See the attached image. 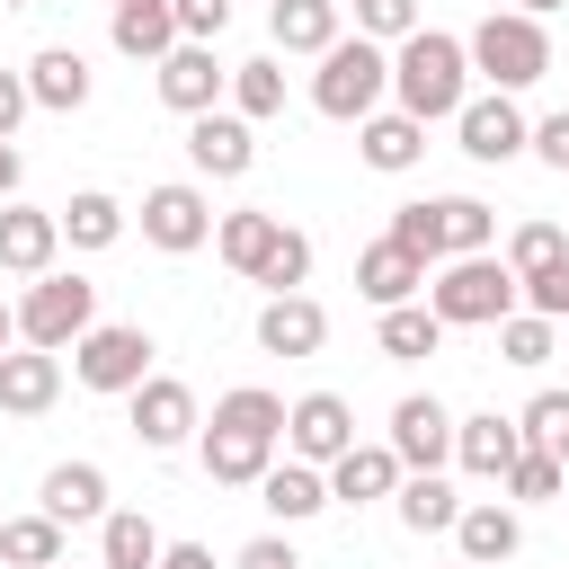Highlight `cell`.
I'll return each mask as SVG.
<instances>
[{
	"label": "cell",
	"mask_w": 569,
	"mask_h": 569,
	"mask_svg": "<svg viewBox=\"0 0 569 569\" xmlns=\"http://www.w3.org/2000/svg\"><path fill=\"white\" fill-rule=\"evenodd\" d=\"M98 329V284L89 276H36L27 293H18V347H44V356H62V347H80Z\"/></svg>",
	"instance_id": "cell-6"
},
{
	"label": "cell",
	"mask_w": 569,
	"mask_h": 569,
	"mask_svg": "<svg viewBox=\"0 0 569 569\" xmlns=\"http://www.w3.org/2000/svg\"><path fill=\"white\" fill-rule=\"evenodd\" d=\"M160 569H222V560H213L204 542H169V551H160Z\"/></svg>",
	"instance_id": "cell-48"
},
{
	"label": "cell",
	"mask_w": 569,
	"mask_h": 569,
	"mask_svg": "<svg viewBox=\"0 0 569 569\" xmlns=\"http://www.w3.org/2000/svg\"><path fill=\"white\" fill-rule=\"evenodd\" d=\"M284 453L311 462V471H329L338 453H356V409H347L338 391H302V400L284 409Z\"/></svg>",
	"instance_id": "cell-11"
},
{
	"label": "cell",
	"mask_w": 569,
	"mask_h": 569,
	"mask_svg": "<svg viewBox=\"0 0 569 569\" xmlns=\"http://www.w3.org/2000/svg\"><path fill=\"white\" fill-rule=\"evenodd\" d=\"M124 427H133V445H142V453H178L187 436H204V418H196V391H187L178 373H151V382L124 400Z\"/></svg>",
	"instance_id": "cell-9"
},
{
	"label": "cell",
	"mask_w": 569,
	"mask_h": 569,
	"mask_svg": "<svg viewBox=\"0 0 569 569\" xmlns=\"http://www.w3.org/2000/svg\"><path fill=\"white\" fill-rule=\"evenodd\" d=\"M160 525L142 516V507H116L107 525H98V569H160Z\"/></svg>",
	"instance_id": "cell-30"
},
{
	"label": "cell",
	"mask_w": 569,
	"mask_h": 569,
	"mask_svg": "<svg viewBox=\"0 0 569 569\" xmlns=\"http://www.w3.org/2000/svg\"><path fill=\"white\" fill-rule=\"evenodd\" d=\"M151 80H160V107H169V116H187V124H196V116H213V107L231 98V62H213V44H178Z\"/></svg>",
	"instance_id": "cell-13"
},
{
	"label": "cell",
	"mask_w": 569,
	"mask_h": 569,
	"mask_svg": "<svg viewBox=\"0 0 569 569\" xmlns=\"http://www.w3.org/2000/svg\"><path fill=\"white\" fill-rule=\"evenodd\" d=\"M53 258H62V213H44V204H0V276H53Z\"/></svg>",
	"instance_id": "cell-15"
},
{
	"label": "cell",
	"mask_w": 569,
	"mask_h": 569,
	"mask_svg": "<svg viewBox=\"0 0 569 569\" xmlns=\"http://www.w3.org/2000/svg\"><path fill=\"white\" fill-rule=\"evenodd\" d=\"M62 533L71 525H53L44 507L36 516H9L0 525V569H62Z\"/></svg>",
	"instance_id": "cell-34"
},
{
	"label": "cell",
	"mask_w": 569,
	"mask_h": 569,
	"mask_svg": "<svg viewBox=\"0 0 569 569\" xmlns=\"http://www.w3.org/2000/svg\"><path fill=\"white\" fill-rule=\"evenodd\" d=\"M107 44H116L124 62H151V71H160L187 36H178V9H169V0H124V9H107Z\"/></svg>",
	"instance_id": "cell-17"
},
{
	"label": "cell",
	"mask_w": 569,
	"mask_h": 569,
	"mask_svg": "<svg viewBox=\"0 0 569 569\" xmlns=\"http://www.w3.org/2000/svg\"><path fill=\"white\" fill-rule=\"evenodd\" d=\"M18 347V302H0V356Z\"/></svg>",
	"instance_id": "cell-49"
},
{
	"label": "cell",
	"mask_w": 569,
	"mask_h": 569,
	"mask_svg": "<svg viewBox=\"0 0 569 569\" xmlns=\"http://www.w3.org/2000/svg\"><path fill=\"white\" fill-rule=\"evenodd\" d=\"M258 507H267L276 525H311V516L329 507V471H311V462H293V453H284V462L258 480Z\"/></svg>",
	"instance_id": "cell-26"
},
{
	"label": "cell",
	"mask_w": 569,
	"mask_h": 569,
	"mask_svg": "<svg viewBox=\"0 0 569 569\" xmlns=\"http://www.w3.org/2000/svg\"><path fill=\"white\" fill-rule=\"evenodd\" d=\"M62 569H80V560H62ZM89 569H98V560H89Z\"/></svg>",
	"instance_id": "cell-52"
},
{
	"label": "cell",
	"mask_w": 569,
	"mask_h": 569,
	"mask_svg": "<svg viewBox=\"0 0 569 569\" xmlns=\"http://www.w3.org/2000/svg\"><path fill=\"white\" fill-rule=\"evenodd\" d=\"M391 240L436 267V258H445V240H436V196H427V204H391Z\"/></svg>",
	"instance_id": "cell-42"
},
{
	"label": "cell",
	"mask_w": 569,
	"mask_h": 569,
	"mask_svg": "<svg viewBox=\"0 0 569 569\" xmlns=\"http://www.w3.org/2000/svg\"><path fill=\"white\" fill-rule=\"evenodd\" d=\"M400 453L391 445H356V453H338L329 462V507H373V498H400Z\"/></svg>",
	"instance_id": "cell-21"
},
{
	"label": "cell",
	"mask_w": 569,
	"mask_h": 569,
	"mask_svg": "<svg viewBox=\"0 0 569 569\" xmlns=\"http://www.w3.org/2000/svg\"><path fill=\"white\" fill-rule=\"evenodd\" d=\"M471 98V44L445 36V27H418L409 44H391V107L418 116V124H445L462 116Z\"/></svg>",
	"instance_id": "cell-2"
},
{
	"label": "cell",
	"mask_w": 569,
	"mask_h": 569,
	"mask_svg": "<svg viewBox=\"0 0 569 569\" xmlns=\"http://www.w3.org/2000/svg\"><path fill=\"white\" fill-rule=\"evenodd\" d=\"M36 507L53 516V525H107L116 507H107V471L98 462H53L44 471V489H36Z\"/></svg>",
	"instance_id": "cell-22"
},
{
	"label": "cell",
	"mask_w": 569,
	"mask_h": 569,
	"mask_svg": "<svg viewBox=\"0 0 569 569\" xmlns=\"http://www.w3.org/2000/svg\"><path fill=\"white\" fill-rule=\"evenodd\" d=\"M516 9H525V18H551V9H569V0H516Z\"/></svg>",
	"instance_id": "cell-50"
},
{
	"label": "cell",
	"mask_w": 569,
	"mask_h": 569,
	"mask_svg": "<svg viewBox=\"0 0 569 569\" xmlns=\"http://www.w3.org/2000/svg\"><path fill=\"white\" fill-rule=\"evenodd\" d=\"M391 507H400V525H409V533H453L471 498H453V480H445V471H409Z\"/></svg>",
	"instance_id": "cell-29"
},
{
	"label": "cell",
	"mask_w": 569,
	"mask_h": 569,
	"mask_svg": "<svg viewBox=\"0 0 569 569\" xmlns=\"http://www.w3.org/2000/svg\"><path fill=\"white\" fill-rule=\"evenodd\" d=\"M169 9H178V36H187V44H213V36L231 27V0H169Z\"/></svg>",
	"instance_id": "cell-43"
},
{
	"label": "cell",
	"mask_w": 569,
	"mask_h": 569,
	"mask_svg": "<svg viewBox=\"0 0 569 569\" xmlns=\"http://www.w3.org/2000/svg\"><path fill=\"white\" fill-rule=\"evenodd\" d=\"M249 284H267V293H302V284H311V240L284 222V231H276V249H267V267H258Z\"/></svg>",
	"instance_id": "cell-40"
},
{
	"label": "cell",
	"mask_w": 569,
	"mask_h": 569,
	"mask_svg": "<svg viewBox=\"0 0 569 569\" xmlns=\"http://www.w3.org/2000/svg\"><path fill=\"white\" fill-rule=\"evenodd\" d=\"M453 133H462V151H471L480 169H507V160H525V151H533V124H525V107H516L507 89H489V98H462Z\"/></svg>",
	"instance_id": "cell-10"
},
{
	"label": "cell",
	"mask_w": 569,
	"mask_h": 569,
	"mask_svg": "<svg viewBox=\"0 0 569 569\" xmlns=\"http://www.w3.org/2000/svg\"><path fill=\"white\" fill-rule=\"evenodd\" d=\"M436 240H445V258H489L498 213H489L480 196H436Z\"/></svg>",
	"instance_id": "cell-32"
},
{
	"label": "cell",
	"mask_w": 569,
	"mask_h": 569,
	"mask_svg": "<svg viewBox=\"0 0 569 569\" xmlns=\"http://www.w3.org/2000/svg\"><path fill=\"white\" fill-rule=\"evenodd\" d=\"M382 445L400 453V471H445L453 462V409L436 391H409V400H391V436Z\"/></svg>",
	"instance_id": "cell-12"
},
{
	"label": "cell",
	"mask_w": 569,
	"mask_h": 569,
	"mask_svg": "<svg viewBox=\"0 0 569 569\" xmlns=\"http://www.w3.org/2000/svg\"><path fill=\"white\" fill-rule=\"evenodd\" d=\"M151 329H133V320H98L80 347H71V382L80 391H107V400H133L142 382H151Z\"/></svg>",
	"instance_id": "cell-7"
},
{
	"label": "cell",
	"mask_w": 569,
	"mask_h": 569,
	"mask_svg": "<svg viewBox=\"0 0 569 569\" xmlns=\"http://www.w3.org/2000/svg\"><path fill=\"white\" fill-rule=\"evenodd\" d=\"M462 44H471V71H480L489 89H507V98L551 71V36H542V18H525V9H489Z\"/></svg>",
	"instance_id": "cell-5"
},
{
	"label": "cell",
	"mask_w": 569,
	"mask_h": 569,
	"mask_svg": "<svg viewBox=\"0 0 569 569\" xmlns=\"http://www.w3.org/2000/svg\"><path fill=\"white\" fill-rule=\"evenodd\" d=\"M276 453H284V400L258 391V382L222 391L213 418H204V436H196L204 480H213V489H258V480L276 471Z\"/></svg>",
	"instance_id": "cell-1"
},
{
	"label": "cell",
	"mask_w": 569,
	"mask_h": 569,
	"mask_svg": "<svg viewBox=\"0 0 569 569\" xmlns=\"http://www.w3.org/2000/svg\"><path fill=\"white\" fill-rule=\"evenodd\" d=\"M507 267H516V284H525V276H542V267H569V231H560V222H516Z\"/></svg>",
	"instance_id": "cell-37"
},
{
	"label": "cell",
	"mask_w": 569,
	"mask_h": 569,
	"mask_svg": "<svg viewBox=\"0 0 569 569\" xmlns=\"http://www.w3.org/2000/svg\"><path fill=\"white\" fill-rule=\"evenodd\" d=\"M498 489H507V507H551V498L569 489V462H551V453H533V445H525V462H516Z\"/></svg>",
	"instance_id": "cell-38"
},
{
	"label": "cell",
	"mask_w": 569,
	"mask_h": 569,
	"mask_svg": "<svg viewBox=\"0 0 569 569\" xmlns=\"http://www.w3.org/2000/svg\"><path fill=\"white\" fill-rule=\"evenodd\" d=\"M53 400H62V356L9 347V356H0V409H9V418H44Z\"/></svg>",
	"instance_id": "cell-24"
},
{
	"label": "cell",
	"mask_w": 569,
	"mask_h": 569,
	"mask_svg": "<svg viewBox=\"0 0 569 569\" xmlns=\"http://www.w3.org/2000/svg\"><path fill=\"white\" fill-rule=\"evenodd\" d=\"M258 347L284 356V365H293V356H320V347H329V311H320L311 293H267V302H258Z\"/></svg>",
	"instance_id": "cell-18"
},
{
	"label": "cell",
	"mask_w": 569,
	"mask_h": 569,
	"mask_svg": "<svg viewBox=\"0 0 569 569\" xmlns=\"http://www.w3.org/2000/svg\"><path fill=\"white\" fill-rule=\"evenodd\" d=\"M516 427H525V445H533V453H551V462H569V391H533Z\"/></svg>",
	"instance_id": "cell-39"
},
{
	"label": "cell",
	"mask_w": 569,
	"mask_h": 569,
	"mask_svg": "<svg viewBox=\"0 0 569 569\" xmlns=\"http://www.w3.org/2000/svg\"><path fill=\"white\" fill-rule=\"evenodd\" d=\"M267 36H276V53H329L338 44V0H267Z\"/></svg>",
	"instance_id": "cell-27"
},
{
	"label": "cell",
	"mask_w": 569,
	"mask_h": 569,
	"mask_svg": "<svg viewBox=\"0 0 569 569\" xmlns=\"http://www.w3.org/2000/svg\"><path fill=\"white\" fill-rule=\"evenodd\" d=\"M142 240L169 249V258L204 249V240H213V204H204V187H196V178H160V187H142Z\"/></svg>",
	"instance_id": "cell-8"
},
{
	"label": "cell",
	"mask_w": 569,
	"mask_h": 569,
	"mask_svg": "<svg viewBox=\"0 0 569 569\" xmlns=\"http://www.w3.org/2000/svg\"><path fill=\"white\" fill-rule=\"evenodd\" d=\"M453 542H462V560H471V569H498V560H516V551H525V516H516L507 498H471V507H462V525H453Z\"/></svg>",
	"instance_id": "cell-23"
},
{
	"label": "cell",
	"mask_w": 569,
	"mask_h": 569,
	"mask_svg": "<svg viewBox=\"0 0 569 569\" xmlns=\"http://www.w3.org/2000/svg\"><path fill=\"white\" fill-rule=\"evenodd\" d=\"M427 311L445 329H498L507 311H525V284H516V267L498 249L489 258H445V276L427 284Z\"/></svg>",
	"instance_id": "cell-4"
},
{
	"label": "cell",
	"mask_w": 569,
	"mask_h": 569,
	"mask_svg": "<svg viewBox=\"0 0 569 569\" xmlns=\"http://www.w3.org/2000/svg\"><path fill=\"white\" fill-rule=\"evenodd\" d=\"M453 569H471V560H453Z\"/></svg>",
	"instance_id": "cell-54"
},
{
	"label": "cell",
	"mask_w": 569,
	"mask_h": 569,
	"mask_svg": "<svg viewBox=\"0 0 569 569\" xmlns=\"http://www.w3.org/2000/svg\"><path fill=\"white\" fill-rule=\"evenodd\" d=\"M560 356V320H542V311H507L498 320V365H551Z\"/></svg>",
	"instance_id": "cell-36"
},
{
	"label": "cell",
	"mask_w": 569,
	"mask_h": 569,
	"mask_svg": "<svg viewBox=\"0 0 569 569\" xmlns=\"http://www.w3.org/2000/svg\"><path fill=\"white\" fill-rule=\"evenodd\" d=\"M27 89H36L44 116H80V107H89V53H80V44H44V53L27 62Z\"/></svg>",
	"instance_id": "cell-25"
},
{
	"label": "cell",
	"mask_w": 569,
	"mask_h": 569,
	"mask_svg": "<svg viewBox=\"0 0 569 569\" xmlns=\"http://www.w3.org/2000/svg\"><path fill=\"white\" fill-rule=\"evenodd\" d=\"M382 98H391V44L338 36V44L320 53V71H311V107H320L329 124H365V116H382Z\"/></svg>",
	"instance_id": "cell-3"
},
{
	"label": "cell",
	"mask_w": 569,
	"mask_h": 569,
	"mask_svg": "<svg viewBox=\"0 0 569 569\" xmlns=\"http://www.w3.org/2000/svg\"><path fill=\"white\" fill-rule=\"evenodd\" d=\"M27 107H36V89H27V71H0V142H18V124H27Z\"/></svg>",
	"instance_id": "cell-46"
},
{
	"label": "cell",
	"mask_w": 569,
	"mask_h": 569,
	"mask_svg": "<svg viewBox=\"0 0 569 569\" xmlns=\"http://www.w3.org/2000/svg\"><path fill=\"white\" fill-rule=\"evenodd\" d=\"M427 18H418V0H356V36H373V44H409Z\"/></svg>",
	"instance_id": "cell-41"
},
{
	"label": "cell",
	"mask_w": 569,
	"mask_h": 569,
	"mask_svg": "<svg viewBox=\"0 0 569 569\" xmlns=\"http://www.w3.org/2000/svg\"><path fill=\"white\" fill-rule=\"evenodd\" d=\"M18 187H27V160H18V142H0V204H18Z\"/></svg>",
	"instance_id": "cell-47"
},
{
	"label": "cell",
	"mask_w": 569,
	"mask_h": 569,
	"mask_svg": "<svg viewBox=\"0 0 569 569\" xmlns=\"http://www.w3.org/2000/svg\"><path fill=\"white\" fill-rule=\"evenodd\" d=\"M187 160H196L204 178H249V169H258V124L231 116V107L196 116V124H187Z\"/></svg>",
	"instance_id": "cell-16"
},
{
	"label": "cell",
	"mask_w": 569,
	"mask_h": 569,
	"mask_svg": "<svg viewBox=\"0 0 569 569\" xmlns=\"http://www.w3.org/2000/svg\"><path fill=\"white\" fill-rule=\"evenodd\" d=\"M0 9H36V0H0Z\"/></svg>",
	"instance_id": "cell-51"
},
{
	"label": "cell",
	"mask_w": 569,
	"mask_h": 569,
	"mask_svg": "<svg viewBox=\"0 0 569 569\" xmlns=\"http://www.w3.org/2000/svg\"><path fill=\"white\" fill-rule=\"evenodd\" d=\"M356 293H365L373 311H400V302H427V258H418V249H400V240L382 231L373 249H356Z\"/></svg>",
	"instance_id": "cell-14"
},
{
	"label": "cell",
	"mask_w": 569,
	"mask_h": 569,
	"mask_svg": "<svg viewBox=\"0 0 569 569\" xmlns=\"http://www.w3.org/2000/svg\"><path fill=\"white\" fill-rule=\"evenodd\" d=\"M453 462H462L471 480H507V471L525 462V427H516V418H498V409L453 418Z\"/></svg>",
	"instance_id": "cell-19"
},
{
	"label": "cell",
	"mask_w": 569,
	"mask_h": 569,
	"mask_svg": "<svg viewBox=\"0 0 569 569\" xmlns=\"http://www.w3.org/2000/svg\"><path fill=\"white\" fill-rule=\"evenodd\" d=\"M231 116H249V124L284 116V62H276V53H258V62H231Z\"/></svg>",
	"instance_id": "cell-35"
},
{
	"label": "cell",
	"mask_w": 569,
	"mask_h": 569,
	"mask_svg": "<svg viewBox=\"0 0 569 569\" xmlns=\"http://www.w3.org/2000/svg\"><path fill=\"white\" fill-rule=\"evenodd\" d=\"M276 231H284V213L240 204V213H222V222H213V249H222V267H231V276H258V267H267V249H276Z\"/></svg>",
	"instance_id": "cell-28"
},
{
	"label": "cell",
	"mask_w": 569,
	"mask_h": 569,
	"mask_svg": "<svg viewBox=\"0 0 569 569\" xmlns=\"http://www.w3.org/2000/svg\"><path fill=\"white\" fill-rule=\"evenodd\" d=\"M533 160H542V169H560V178H569V107H560V116H542V124H533Z\"/></svg>",
	"instance_id": "cell-45"
},
{
	"label": "cell",
	"mask_w": 569,
	"mask_h": 569,
	"mask_svg": "<svg viewBox=\"0 0 569 569\" xmlns=\"http://www.w3.org/2000/svg\"><path fill=\"white\" fill-rule=\"evenodd\" d=\"M373 338H382V356H391V365H427V356L445 347V320H436L427 302H400V311H382V320H373Z\"/></svg>",
	"instance_id": "cell-33"
},
{
	"label": "cell",
	"mask_w": 569,
	"mask_h": 569,
	"mask_svg": "<svg viewBox=\"0 0 569 569\" xmlns=\"http://www.w3.org/2000/svg\"><path fill=\"white\" fill-rule=\"evenodd\" d=\"M231 569H302V551H293L284 533H249V542L231 551Z\"/></svg>",
	"instance_id": "cell-44"
},
{
	"label": "cell",
	"mask_w": 569,
	"mask_h": 569,
	"mask_svg": "<svg viewBox=\"0 0 569 569\" xmlns=\"http://www.w3.org/2000/svg\"><path fill=\"white\" fill-rule=\"evenodd\" d=\"M356 160H365V169H382V178H409V169L427 160V124H418V116H400V107L365 116V124H356Z\"/></svg>",
	"instance_id": "cell-20"
},
{
	"label": "cell",
	"mask_w": 569,
	"mask_h": 569,
	"mask_svg": "<svg viewBox=\"0 0 569 569\" xmlns=\"http://www.w3.org/2000/svg\"><path fill=\"white\" fill-rule=\"evenodd\" d=\"M116 240H124V204L107 187H80L62 204V249H116Z\"/></svg>",
	"instance_id": "cell-31"
},
{
	"label": "cell",
	"mask_w": 569,
	"mask_h": 569,
	"mask_svg": "<svg viewBox=\"0 0 569 569\" xmlns=\"http://www.w3.org/2000/svg\"><path fill=\"white\" fill-rule=\"evenodd\" d=\"M107 9H124V0H107Z\"/></svg>",
	"instance_id": "cell-53"
}]
</instances>
